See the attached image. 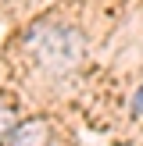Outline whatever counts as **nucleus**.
Wrapping results in <instances>:
<instances>
[{"label":"nucleus","instance_id":"f257e3e1","mask_svg":"<svg viewBox=\"0 0 143 146\" xmlns=\"http://www.w3.org/2000/svg\"><path fill=\"white\" fill-rule=\"evenodd\" d=\"M4 146H50V121L47 118H29L11 128Z\"/></svg>","mask_w":143,"mask_h":146},{"label":"nucleus","instance_id":"f03ea898","mask_svg":"<svg viewBox=\"0 0 143 146\" xmlns=\"http://www.w3.org/2000/svg\"><path fill=\"white\" fill-rule=\"evenodd\" d=\"M11 128H14V111H11V104L0 100V139H7Z\"/></svg>","mask_w":143,"mask_h":146},{"label":"nucleus","instance_id":"7ed1b4c3","mask_svg":"<svg viewBox=\"0 0 143 146\" xmlns=\"http://www.w3.org/2000/svg\"><path fill=\"white\" fill-rule=\"evenodd\" d=\"M132 114H143V86L136 89V96H132Z\"/></svg>","mask_w":143,"mask_h":146}]
</instances>
